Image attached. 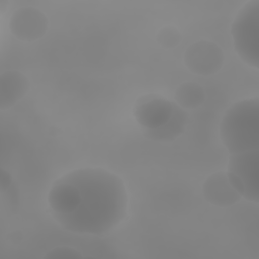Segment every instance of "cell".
Returning <instances> with one entry per match:
<instances>
[{
    "label": "cell",
    "mask_w": 259,
    "mask_h": 259,
    "mask_svg": "<svg viewBox=\"0 0 259 259\" xmlns=\"http://www.w3.org/2000/svg\"><path fill=\"white\" fill-rule=\"evenodd\" d=\"M202 194L211 204L217 206H230L241 199L240 193L230 182L227 172H217L204 181Z\"/></svg>",
    "instance_id": "obj_8"
},
{
    "label": "cell",
    "mask_w": 259,
    "mask_h": 259,
    "mask_svg": "<svg viewBox=\"0 0 259 259\" xmlns=\"http://www.w3.org/2000/svg\"><path fill=\"white\" fill-rule=\"evenodd\" d=\"M186 124L187 114L185 113L184 109L175 104L169 119L157 128L147 130L146 136L150 139L158 141L174 140L184 132Z\"/></svg>",
    "instance_id": "obj_11"
},
{
    "label": "cell",
    "mask_w": 259,
    "mask_h": 259,
    "mask_svg": "<svg viewBox=\"0 0 259 259\" xmlns=\"http://www.w3.org/2000/svg\"><path fill=\"white\" fill-rule=\"evenodd\" d=\"M235 50L249 66H259V1L246 3L232 24Z\"/></svg>",
    "instance_id": "obj_3"
},
{
    "label": "cell",
    "mask_w": 259,
    "mask_h": 259,
    "mask_svg": "<svg viewBox=\"0 0 259 259\" xmlns=\"http://www.w3.org/2000/svg\"><path fill=\"white\" fill-rule=\"evenodd\" d=\"M79 201L78 188L63 177L54 183L48 196V202L55 218L71 213L77 208Z\"/></svg>",
    "instance_id": "obj_9"
},
{
    "label": "cell",
    "mask_w": 259,
    "mask_h": 259,
    "mask_svg": "<svg viewBox=\"0 0 259 259\" xmlns=\"http://www.w3.org/2000/svg\"><path fill=\"white\" fill-rule=\"evenodd\" d=\"M175 103L160 96L142 97L134 110L136 120L146 130L164 124L172 114Z\"/></svg>",
    "instance_id": "obj_7"
},
{
    "label": "cell",
    "mask_w": 259,
    "mask_h": 259,
    "mask_svg": "<svg viewBox=\"0 0 259 259\" xmlns=\"http://www.w3.org/2000/svg\"><path fill=\"white\" fill-rule=\"evenodd\" d=\"M29 89L27 77L17 70H9L0 76V109L12 107L22 99Z\"/></svg>",
    "instance_id": "obj_10"
},
{
    "label": "cell",
    "mask_w": 259,
    "mask_h": 259,
    "mask_svg": "<svg viewBox=\"0 0 259 259\" xmlns=\"http://www.w3.org/2000/svg\"><path fill=\"white\" fill-rule=\"evenodd\" d=\"M224 52L217 44L198 40L190 45L184 54L187 68L198 75H211L220 71L224 64Z\"/></svg>",
    "instance_id": "obj_5"
},
{
    "label": "cell",
    "mask_w": 259,
    "mask_h": 259,
    "mask_svg": "<svg viewBox=\"0 0 259 259\" xmlns=\"http://www.w3.org/2000/svg\"><path fill=\"white\" fill-rule=\"evenodd\" d=\"M259 150L230 154L227 174L240 195L249 201H259Z\"/></svg>",
    "instance_id": "obj_4"
},
{
    "label": "cell",
    "mask_w": 259,
    "mask_h": 259,
    "mask_svg": "<svg viewBox=\"0 0 259 259\" xmlns=\"http://www.w3.org/2000/svg\"><path fill=\"white\" fill-rule=\"evenodd\" d=\"M49 27L44 12L33 7H22L14 11L9 21L11 33L20 40L34 41L41 38Z\"/></svg>",
    "instance_id": "obj_6"
},
{
    "label": "cell",
    "mask_w": 259,
    "mask_h": 259,
    "mask_svg": "<svg viewBox=\"0 0 259 259\" xmlns=\"http://www.w3.org/2000/svg\"><path fill=\"white\" fill-rule=\"evenodd\" d=\"M12 186V176L9 172L2 169L0 175V190L1 193H5Z\"/></svg>",
    "instance_id": "obj_15"
},
{
    "label": "cell",
    "mask_w": 259,
    "mask_h": 259,
    "mask_svg": "<svg viewBox=\"0 0 259 259\" xmlns=\"http://www.w3.org/2000/svg\"><path fill=\"white\" fill-rule=\"evenodd\" d=\"M44 258L45 259H64V258L80 259V258H83V255L74 248H71L68 246H59L49 251Z\"/></svg>",
    "instance_id": "obj_14"
},
{
    "label": "cell",
    "mask_w": 259,
    "mask_h": 259,
    "mask_svg": "<svg viewBox=\"0 0 259 259\" xmlns=\"http://www.w3.org/2000/svg\"><path fill=\"white\" fill-rule=\"evenodd\" d=\"M175 100L182 109H194L202 105L205 100V93L198 83L184 82L176 89Z\"/></svg>",
    "instance_id": "obj_12"
},
{
    "label": "cell",
    "mask_w": 259,
    "mask_h": 259,
    "mask_svg": "<svg viewBox=\"0 0 259 259\" xmlns=\"http://www.w3.org/2000/svg\"><path fill=\"white\" fill-rule=\"evenodd\" d=\"M156 39L165 49H173L181 42L182 37L177 28L173 26H165L158 32Z\"/></svg>",
    "instance_id": "obj_13"
},
{
    "label": "cell",
    "mask_w": 259,
    "mask_h": 259,
    "mask_svg": "<svg viewBox=\"0 0 259 259\" xmlns=\"http://www.w3.org/2000/svg\"><path fill=\"white\" fill-rule=\"evenodd\" d=\"M220 136L230 154L259 150V99L233 104L223 117Z\"/></svg>",
    "instance_id": "obj_2"
},
{
    "label": "cell",
    "mask_w": 259,
    "mask_h": 259,
    "mask_svg": "<svg viewBox=\"0 0 259 259\" xmlns=\"http://www.w3.org/2000/svg\"><path fill=\"white\" fill-rule=\"evenodd\" d=\"M79 190L80 201L71 213L56 217L60 225L73 233L100 235L125 217L127 195L123 181L100 168H82L65 176Z\"/></svg>",
    "instance_id": "obj_1"
}]
</instances>
